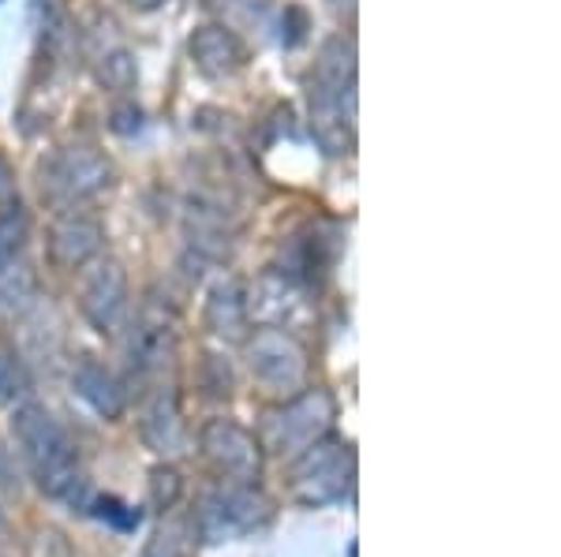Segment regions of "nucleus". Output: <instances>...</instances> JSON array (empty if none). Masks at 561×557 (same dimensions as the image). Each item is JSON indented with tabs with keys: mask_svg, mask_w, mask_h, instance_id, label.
<instances>
[{
	"mask_svg": "<svg viewBox=\"0 0 561 557\" xmlns=\"http://www.w3.org/2000/svg\"><path fill=\"white\" fill-rule=\"evenodd\" d=\"M307 124L330 158L356 150V38L333 34L322 42L307 76Z\"/></svg>",
	"mask_w": 561,
	"mask_h": 557,
	"instance_id": "nucleus-1",
	"label": "nucleus"
},
{
	"mask_svg": "<svg viewBox=\"0 0 561 557\" xmlns=\"http://www.w3.org/2000/svg\"><path fill=\"white\" fill-rule=\"evenodd\" d=\"M12 438L42 494L57 501H76L83 494V468H79L76 445L45 404L26 401L12 411Z\"/></svg>",
	"mask_w": 561,
	"mask_h": 557,
	"instance_id": "nucleus-2",
	"label": "nucleus"
},
{
	"mask_svg": "<svg viewBox=\"0 0 561 557\" xmlns=\"http://www.w3.org/2000/svg\"><path fill=\"white\" fill-rule=\"evenodd\" d=\"M333 423H337V401H333V393L322 390V385H304L300 393H293L277 408L266 411L259 430L262 453L296 456L307 445L322 442L333 430Z\"/></svg>",
	"mask_w": 561,
	"mask_h": 557,
	"instance_id": "nucleus-3",
	"label": "nucleus"
},
{
	"mask_svg": "<svg viewBox=\"0 0 561 557\" xmlns=\"http://www.w3.org/2000/svg\"><path fill=\"white\" fill-rule=\"evenodd\" d=\"M274 520V498L259 483H217L195 506L192 527L203 543H232Z\"/></svg>",
	"mask_w": 561,
	"mask_h": 557,
	"instance_id": "nucleus-4",
	"label": "nucleus"
},
{
	"mask_svg": "<svg viewBox=\"0 0 561 557\" xmlns=\"http://www.w3.org/2000/svg\"><path fill=\"white\" fill-rule=\"evenodd\" d=\"M108 184H113V161L87 142L53 150L38 165V192L57 210H76V206L98 199Z\"/></svg>",
	"mask_w": 561,
	"mask_h": 557,
	"instance_id": "nucleus-5",
	"label": "nucleus"
},
{
	"mask_svg": "<svg viewBox=\"0 0 561 557\" xmlns=\"http://www.w3.org/2000/svg\"><path fill=\"white\" fill-rule=\"evenodd\" d=\"M243 363H248L251 379L262 393L274 397H293L307 385L311 374V359H307L304 340L293 329L280 326H259L243 337Z\"/></svg>",
	"mask_w": 561,
	"mask_h": 557,
	"instance_id": "nucleus-6",
	"label": "nucleus"
},
{
	"mask_svg": "<svg viewBox=\"0 0 561 557\" xmlns=\"http://www.w3.org/2000/svg\"><path fill=\"white\" fill-rule=\"evenodd\" d=\"M356 479V453L348 445L333 442L330 434L322 442L307 445L304 453L293 456V468H288V490L300 506H330L341 501L352 490Z\"/></svg>",
	"mask_w": 561,
	"mask_h": 557,
	"instance_id": "nucleus-7",
	"label": "nucleus"
},
{
	"mask_svg": "<svg viewBox=\"0 0 561 557\" xmlns=\"http://www.w3.org/2000/svg\"><path fill=\"white\" fill-rule=\"evenodd\" d=\"M198 456L221 483H259L262 464H266L255 430L225 416L206 419L198 427Z\"/></svg>",
	"mask_w": 561,
	"mask_h": 557,
	"instance_id": "nucleus-8",
	"label": "nucleus"
},
{
	"mask_svg": "<svg viewBox=\"0 0 561 557\" xmlns=\"http://www.w3.org/2000/svg\"><path fill=\"white\" fill-rule=\"evenodd\" d=\"M128 269L116 255H98L83 266L79 277V311L90 322V329H98L102 337L116 334L128 314Z\"/></svg>",
	"mask_w": 561,
	"mask_h": 557,
	"instance_id": "nucleus-9",
	"label": "nucleus"
},
{
	"mask_svg": "<svg viewBox=\"0 0 561 557\" xmlns=\"http://www.w3.org/2000/svg\"><path fill=\"white\" fill-rule=\"evenodd\" d=\"M105 229L98 218H90L76 206V210H60L45 229V251H49L53 266L60 269H83L90 258L102 255Z\"/></svg>",
	"mask_w": 561,
	"mask_h": 557,
	"instance_id": "nucleus-10",
	"label": "nucleus"
},
{
	"mask_svg": "<svg viewBox=\"0 0 561 557\" xmlns=\"http://www.w3.org/2000/svg\"><path fill=\"white\" fill-rule=\"evenodd\" d=\"M187 53H192V65L203 71L206 79H232L248 68V45H243L240 34L225 23L195 26L192 42H187Z\"/></svg>",
	"mask_w": 561,
	"mask_h": 557,
	"instance_id": "nucleus-11",
	"label": "nucleus"
},
{
	"mask_svg": "<svg viewBox=\"0 0 561 557\" xmlns=\"http://www.w3.org/2000/svg\"><path fill=\"white\" fill-rule=\"evenodd\" d=\"M139 434L147 449H153L158 456H176L187 445V423H184V408L173 385H158L142 404L139 416Z\"/></svg>",
	"mask_w": 561,
	"mask_h": 557,
	"instance_id": "nucleus-12",
	"label": "nucleus"
},
{
	"mask_svg": "<svg viewBox=\"0 0 561 557\" xmlns=\"http://www.w3.org/2000/svg\"><path fill=\"white\" fill-rule=\"evenodd\" d=\"M71 385L83 397L105 423H121L124 411H128V385L116 379L113 371L94 356H83L76 367H71Z\"/></svg>",
	"mask_w": 561,
	"mask_h": 557,
	"instance_id": "nucleus-13",
	"label": "nucleus"
},
{
	"mask_svg": "<svg viewBox=\"0 0 561 557\" xmlns=\"http://www.w3.org/2000/svg\"><path fill=\"white\" fill-rule=\"evenodd\" d=\"M296 311H304V285L296 277H288L285 269L262 274L255 289L248 292V314L251 318H262V326L288 329V318Z\"/></svg>",
	"mask_w": 561,
	"mask_h": 557,
	"instance_id": "nucleus-14",
	"label": "nucleus"
},
{
	"mask_svg": "<svg viewBox=\"0 0 561 557\" xmlns=\"http://www.w3.org/2000/svg\"><path fill=\"white\" fill-rule=\"evenodd\" d=\"M203 322L214 337L221 340H243L248 337L251 326V314H248V289L237 281V277H221L214 281V289L206 292V311Z\"/></svg>",
	"mask_w": 561,
	"mask_h": 557,
	"instance_id": "nucleus-15",
	"label": "nucleus"
},
{
	"mask_svg": "<svg viewBox=\"0 0 561 557\" xmlns=\"http://www.w3.org/2000/svg\"><path fill=\"white\" fill-rule=\"evenodd\" d=\"M34 295H38V274L23 258L0 266V318H20Z\"/></svg>",
	"mask_w": 561,
	"mask_h": 557,
	"instance_id": "nucleus-16",
	"label": "nucleus"
},
{
	"mask_svg": "<svg viewBox=\"0 0 561 557\" xmlns=\"http://www.w3.org/2000/svg\"><path fill=\"white\" fill-rule=\"evenodd\" d=\"M26 393H31V371H26L23 356L8 340H0V408L23 401Z\"/></svg>",
	"mask_w": 561,
	"mask_h": 557,
	"instance_id": "nucleus-17",
	"label": "nucleus"
},
{
	"mask_svg": "<svg viewBox=\"0 0 561 557\" xmlns=\"http://www.w3.org/2000/svg\"><path fill=\"white\" fill-rule=\"evenodd\" d=\"M26 236H31V218H26L23 202L15 199L12 206L0 210V266L12 263V258H20Z\"/></svg>",
	"mask_w": 561,
	"mask_h": 557,
	"instance_id": "nucleus-18",
	"label": "nucleus"
},
{
	"mask_svg": "<svg viewBox=\"0 0 561 557\" xmlns=\"http://www.w3.org/2000/svg\"><path fill=\"white\" fill-rule=\"evenodd\" d=\"M98 79L108 86V90H131L135 79H139V68H135V57L124 45H113V49H105L102 57H98Z\"/></svg>",
	"mask_w": 561,
	"mask_h": 557,
	"instance_id": "nucleus-19",
	"label": "nucleus"
},
{
	"mask_svg": "<svg viewBox=\"0 0 561 557\" xmlns=\"http://www.w3.org/2000/svg\"><path fill=\"white\" fill-rule=\"evenodd\" d=\"M180 494H184V479H180L176 468H169V464H158V468L150 472V501L153 509H161V513H169V509L180 501Z\"/></svg>",
	"mask_w": 561,
	"mask_h": 557,
	"instance_id": "nucleus-20",
	"label": "nucleus"
},
{
	"mask_svg": "<svg viewBox=\"0 0 561 557\" xmlns=\"http://www.w3.org/2000/svg\"><path fill=\"white\" fill-rule=\"evenodd\" d=\"M184 554H187V527L169 520L165 527H158V535L150 538L142 557H184Z\"/></svg>",
	"mask_w": 561,
	"mask_h": 557,
	"instance_id": "nucleus-21",
	"label": "nucleus"
},
{
	"mask_svg": "<svg viewBox=\"0 0 561 557\" xmlns=\"http://www.w3.org/2000/svg\"><path fill=\"white\" fill-rule=\"evenodd\" d=\"M221 8L232 20L225 26L237 31V26H262V20H266V12H270V0H221Z\"/></svg>",
	"mask_w": 561,
	"mask_h": 557,
	"instance_id": "nucleus-22",
	"label": "nucleus"
},
{
	"mask_svg": "<svg viewBox=\"0 0 561 557\" xmlns=\"http://www.w3.org/2000/svg\"><path fill=\"white\" fill-rule=\"evenodd\" d=\"M102 517H113L121 527H135V524H139V513H135V509H128V506H121L116 498H105L102 501Z\"/></svg>",
	"mask_w": 561,
	"mask_h": 557,
	"instance_id": "nucleus-23",
	"label": "nucleus"
},
{
	"mask_svg": "<svg viewBox=\"0 0 561 557\" xmlns=\"http://www.w3.org/2000/svg\"><path fill=\"white\" fill-rule=\"evenodd\" d=\"M131 8H139V12H153V8H161L165 0H128Z\"/></svg>",
	"mask_w": 561,
	"mask_h": 557,
	"instance_id": "nucleus-24",
	"label": "nucleus"
},
{
	"mask_svg": "<svg viewBox=\"0 0 561 557\" xmlns=\"http://www.w3.org/2000/svg\"><path fill=\"white\" fill-rule=\"evenodd\" d=\"M330 4H333V8H345V4H352V0H330Z\"/></svg>",
	"mask_w": 561,
	"mask_h": 557,
	"instance_id": "nucleus-25",
	"label": "nucleus"
},
{
	"mask_svg": "<svg viewBox=\"0 0 561 557\" xmlns=\"http://www.w3.org/2000/svg\"><path fill=\"white\" fill-rule=\"evenodd\" d=\"M0 169H4V158H0Z\"/></svg>",
	"mask_w": 561,
	"mask_h": 557,
	"instance_id": "nucleus-26",
	"label": "nucleus"
}]
</instances>
